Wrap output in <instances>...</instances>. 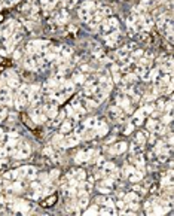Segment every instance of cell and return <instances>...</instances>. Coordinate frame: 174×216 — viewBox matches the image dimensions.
I'll return each mask as SVG.
<instances>
[{
    "instance_id": "obj_1",
    "label": "cell",
    "mask_w": 174,
    "mask_h": 216,
    "mask_svg": "<svg viewBox=\"0 0 174 216\" xmlns=\"http://www.w3.org/2000/svg\"><path fill=\"white\" fill-rule=\"evenodd\" d=\"M125 176H126V179H128L130 182H140L141 180V177H143V174H141V172L140 170H137V168H133V167H125Z\"/></svg>"
},
{
    "instance_id": "obj_2",
    "label": "cell",
    "mask_w": 174,
    "mask_h": 216,
    "mask_svg": "<svg viewBox=\"0 0 174 216\" xmlns=\"http://www.w3.org/2000/svg\"><path fill=\"white\" fill-rule=\"evenodd\" d=\"M13 153H15V157L17 158H28L30 155V146L27 143H18L17 146H15L13 149Z\"/></svg>"
},
{
    "instance_id": "obj_3",
    "label": "cell",
    "mask_w": 174,
    "mask_h": 216,
    "mask_svg": "<svg viewBox=\"0 0 174 216\" xmlns=\"http://www.w3.org/2000/svg\"><path fill=\"white\" fill-rule=\"evenodd\" d=\"M79 140H81V136H79L77 133H72V134H69L66 137H62V145L72 148V146H76L79 143Z\"/></svg>"
},
{
    "instance_id": "obj_4",
    "label": "cell",
    "mask_w": 174,
    "mask_h": 216,
    "mask_svg": "<svg viewBox=\"0 0 174 216\" xmlns=\"http://www.w3.org/2000/svg\"><path fill=\"white\" fill-rule=\"evenodd\" d=\"M126 149H128L126 143H118V145H115V146L112 148V152H113V153H122V152H125Z\"/></svg>"
},
{
    "instance_id": "obj_5",
    "label": "cell",
    "mask_w": 174,
    "mask_h": 216,
    "mask_svg": "<svg viewBox=\"0 0 174 216\" xmlns=\"http://www.w3.org/2000/svg\"><path fill=\"white\" fill-rule=\"evenodd\" d=\"M130 149H131V157H135V155H140L141 153V146L138 143H134Z\"/></svg>"
},
{
    "instance_id": "obj_6",
    "label": "cell",
    "mask_w": 174,
    "mask_h": 216,
    "mask_svg": "<svg viewBox=\"0 0 174 216\" xmlns=\"http://www.w3.org/2000/svg\"><path fill=\"white\" fill-rule=\"evenodd\" d=\"M137 143H138L140 146H143V145L146 143V136H145L143 133H138V134H137Z\"/></svg>"
},
{
    "instance_id": "obj_7",
    "label": "cell",
    "mask_w": 174,
    "mask_h": 216,
    "mask_svg": "<svg viewBox=\"0 0 174 216\" xmlns=\"http://www.w3.org/2000/svg\"><path fill=\"white\" fill-rule=\"evenodd\" d=\"M55 201H57V197H55V195H51V197H49V198L43 203V206H48V207H49V206H52Z\"/></svg>"
}]
</instances>
